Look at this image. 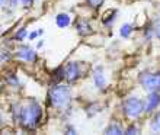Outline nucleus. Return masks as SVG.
Returning a JSON list of instances; mask_svg holds the SVG:
<instances>
[{"label":"nucleus","instance_id":"nucleus-18","mask_svg":"<svg viewBox=\"0 0 160 135\" xmlns=\"http://www.w3.org/2000/svg\"><path fill=\"white\" fill-rule=\"evenodd\" d=\"M9 58V54L6 52V51H0V63L2 61H4V60H8Z\"/></svg>","mask_w":160,"mask_h":135},{"label":"nucleus","instance_id":"nucleus-16","mask_svg":"<svg viewBox=\"0 0 160 135\" xmlns=\"http://www.w3.org/2000/svg\"><path fill=\"white\" fill-rule=\"evenodd\" d=\"M88 2L93 7H99V6H102V3H103V0H88Z\"/></svg>","mask_w":160,"mask_h":135},{"label":"nucleus","instance_id":"nucleus-17","mask_svg":"<svg viewBox=\"0 0 160 135\" xmlns=\"http://www.w3.org/2000/svg\"><path fill=\"white\" fill-rule=\"evenodd\" d=\"M25 36H26V29H22L19 34H16V39H18V41H22Z\"/></svg>","mask_w":160,"mask_h":135},{"label":"nucleus","instance_id":"nucleus-11","mask_svg":"<svg viewBox=\"0 0 160 135\" xmlns=\"http://www.w3.org/2000/svg\"><path fill=\"white\" fill-rule=\"evenodd\" d=\"M77 29H79L80 34H89V32H92V31H90V26L88 25V22H84V21H80L79 23H77Z\"/></svg>","mask_w":160,"mask_h":135},{"label":"nucleus","instance_id":"nucleus-2","mask_svg":"<svg viewBox=\"0 0 160 135\" xmlns=\"http://www.w3.org/2000/svg\"><path fill=\"white\" fill-rule=\"evenodd\" d=\"M70 102V89L67 86L57 84L48 92V103L54 108H64Z\"/></svg>","mask_w":160,"mask_h":135},{"label":"nucleus","instance_id":"nucleus-19","mask_svg":"<svg viewBox=\"0 0 160 135\" xmlns=\"http://www.w3.org/2000/svg\"><path fill=\"white\" fill-rule=\"evenodd\" d=\"M125 132H127V134H137V132H138V129H137L135 127H130Z\"/></svg>","mask_w":160,"mask_h":135},{"label":"nucleus","instance_id":"nucleus-8","mask_svg":"<svg viewBox=\"0 0 160 135\" xmlns=\"http://www.w3.org/2000/svg\"><path fill=\"white\" fill-rule=\"evenodd\" d=\"M93 81H95V86H96V87H99V89H105L106 79H105L103 68H102V67H98L96 70H95V74H93Z\"/></svg>","mask_w":160,"mask_h":135},{"label":"nucleus","instance_id":"nucleus-5","mask_svg":"<svg viewBox=\"0 0 160 135\" xmlns=\"http://www.w3.org/2000/svg\"><path fill=\"white\" fill-rule=\"evenodd\" d=\"M63 71H64V77H66L68 81H76L80 77V67L77 63L67 64V65L63 68Z\"/></svg>","mask_w":160,"mask_h":135},{"label":"nucleus","instance_id":"nucleus-12","mask_svg":"<svg viewBox=\"0 0 160 135\" xmlns=\"http://www.w3.org/2000/svg\"><path fill=\"white\" fill-rule=\"evenodd\" d=\"M115 15H117V10H111V12H108L105 15V19H103V23H105V25H112V22L115 21Z\"/></svg>","mask_w":160,"mask_h":135},{"label":"nucleus","instance_id":"nucleus-3","mask_svg":"<svg viewBox=\"0 0 160 135\" xmlns=\"http://www.w3.org/2000/svg\"><path fill=\"white\" fill-rule=\"evenodd\" d=\"M144 110V103L138 97H130L124 103V112L128 118H138Z\"/></svg>","mask_w":160,"mask_h":135},{"label":"nucleus","instance_id":"nucleus-1","mask_svg":"<svg viewBox=\"0 0 160 135\" xmlns=\"http://www.w3.org/2000/svg\"><path fill=\"white\" fill-rule=\"evenodd\" d=\"M41 118H42V109L35 99L28 100V103L19 110V121H21L22 127L28 129V131H32V129L38 127Z\"/></svg>","mask_w":160,"mask_h":135},{"label":"nucleus","instance_id":"nucleus-20","mask_svg":"<svg viewBox=\"0 0 160 135\" xmlns=\"http://www.w3.org/2000/svg\"><path fill=\"white\" fill-rule=\"evenodd\" d=\"M6 3H8V0H0V7H2V6H4Z\"/></svg>","mask_w":160,"mask_h":135},{"label":"nucleus","instance_id":"nucleus-13","mask_svg":"<svg viewBox=\"0 0 160 135\" xmlns=\"http://www.w3.org/2000/svg\"><path fill=\"white\" fill-rule=\"evenodd\" d=\"M131 32H132V26L131 25H124L121 28V31H119V34H121L122 38H128L131 35Z\"/></svg>","mask_w":160,"mask_h":135},{"label":"nucleus","instance_id":"nucleus-21","mask_svg":"<svg viewBox=\"0 0 160 135\" xmlns=\"http://www.w3.org/2000/svg\"><path fill=\"white\" fill-rule=\"evenodd\" d=\"M67 132H73V134H74V132H76V131H74V128L68 127V128H67Z\"/></svg>","mask_w":160,"mask_h":135},{"label":"nucleus","instance_id":"nucleus-10","mask_svg":"<svg viewBox=\"0 0 160 135\" xmlns=\"http://www.w3.org/2000/svg\"><path fill=\"white\" fill-rule=\"evenodd\" d=\"M105 132L106 134H122L124 131H122V128L119 127L118 123H111L109 127L105 129Z\"/></svg>","mask_w":160,"mask_h":135},{"label":"nucleus","instance_id":"nucleus-14","mask_svg":"<svg viewBox=\"0 0 160 135\" xmlns=\"http://www.w3.org/2000/svg\"><path fill=\"white\" fill-rule=\"evenodd\" d=\"M152 131L160 132V113H157L154 116V119L152 121Z\"/></svg>","mask_w":160,"mask_h":135},{"label":"nucleus","instance_id":"nucleus-9","mask_svg":"<svg viewBox=\"0 0 160 135\" xmlns=\"http://www.w3.org/2000/svg\"><path fill=\"white\" fill-rule=\"evenodd\" d=\"M70 16L68 15H66V13H61V15H58L57 16V19H55V23H57V26L58 28H66V26L70 25Z\"/></svg>","mask_w":160,"mask_h":135},{"label":"nucleus","instance_id":"nucleus-6","mask_svg":"<svg viewBox=\"0 0 160 135\" xmlns=\"http://www.w3.org/2000/svg\"><path fill=\"white\" fill-rule=\"evenodd\" d=\"M16 57L23 60V61H26V63H34V61H37V52H34L32 48L25 46V45L19 48V51L16 52Z\"/></svg>","mask_w":160,"mask_h":135},{"label":"nucleus","instance_id":"nucleus-15","mask_svg":"<svg viewBox=\"0 0 160 135\" xmlns=\"http://www.w3.org/2000/svg\"><path fill=\"white\" fill-rule=\"evenodd\" d=\"M153 34L156 35L157 38H160V19H157L156 21V23H154V25H153Z\"/></svg>","mask_w":160,"mask_h":135},{"label":"nucleus","instance_id":"nucleus-22","mask_svg":"<svg viewBox=\"0 0 160 135\" xmlns=\"http://www.w3.org/2000/svg\"><path fill=\"white\" fill-rule=\"evenodd\" d=\"M0 123H2V119H0Z\"/></svg>","mask_w":160,"mask_h":135},{"label":"nucleus","instance_id":"nucleus-4","mask_svg":"<svg viewBox=\"0 0 160 135\" xmlns=\"http://www.w3.org/2000/svg\"><path fill=\"white\" fill-rule=\"evenodd\" d=\"M140 81L147 92H157L160 89V74L144 73V74H141Z\"/></svg>","mask_w":160,"mask_h":135},{"label":"nucleus","instance_id":"nucleus-7","mask_svg":"<svg viewBox=\"0 0 160 135\" xmlns=\"http://www.w3.org/2000/svg\"><path fill=\"white\" fill-rule=\"evenodd\" d=\"M159 105H160V93L159 92H150L147 100L144 103V110H146V112H153Z\"/></svg>","mask_w":160,"mask_h":135}]
</instances>
